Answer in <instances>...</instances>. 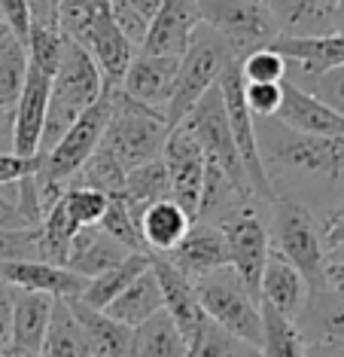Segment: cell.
<instances>
[{
	"label": "cell",
	"mask_w": 344,
	"mask_h": 357,
	"mask_svg": "<svg viewBox=\"0 0 344 357\" xmlns=\"http://www.w3.org/2000/svg\"><path fill=\"white\" fill-rule=\"evenodd\" d=\"M256 144L274 192L292 177L323 186L344 183V135L314 137L292 132L277 119H256Z\"/></svg>",
	"instance_id": "1"
},
{
	"label": "cell",
	"mask_w": 344,
	"mask_h": 357,
	"mask_svg": "<svg viewBox=\"0 0 344 357\" xmlns=\"http://www.w3.org/2000/svg\"><path fill=\"white\" fill-rule=\"evenodd\" d=\"M104 89L107 86H104V77L97 70V64L92 61V55L79 43L64 37V50L52 77V92H49L46 123H43V135H40L37 156H46L68 135V128L101 98Z\"/></svg>",
	"instance_id": "2"
},
{
	"label": "cell",
	"mask_w": 344,
	"mask_h": 357,
	"mask_svg": "<svg viewBox=\"0 0 344 357\" xmlns=\"http://www.w3.org/2000/svg\"><path fill=\"white\" fill-rule=\"evenodd\" d=\"M268 220H272V232H268L272 250L277 257H283L305 278L311 294L323 290L326 287V241L314 211L305 202L277 196Z\"/></svg>",
	"instance_id": "3"
},
{
	"label": "cell",
	"mask_w": 344,
	"mask_h": 357,
	"mask_svg": "<svg viewBox=\"0 0 344 357\" xmlns=\"http://www.w3.org/2000/svg\"><path fill=\"white\" fill-rule=\"evenodd\" d=\"M110 98H113V113L107 119V128H104L101 147L125 172L162 159V150H165V141L171 132L165 116L159 110H150L143 104L131 101L119 86L110 89Z\"/></svg>",
	"instance_id": "4"
},
{
	"label": "cell",
	"mask_w": 344,
	"mask_h": 357,
	"mask_svg": "<svg viewBox=\"0 0 344 357\" xmlns=\"http://www.w3.org/2000/svg\"><path fill=\"white\" fill-rule=\"evenodd\" d=\"M232 64H235V55L228 52V46L214 34V31L204 28V25L195 31L189 50L180 55L174 95H171V101L165 107L168 128H177L183 123L186 113L219 83V77H223Z\"/></svg>",
	"instance_id": "5"
},
{
	"label": "cell",
	"mask_w": 344,
	"mask_h": 357,
	"mask_svg": "<svg viewBox=\"0 0 344 357\" xmlns=\"http://www.w3.org/2000/svg\"><path fill=\"white\" fill-rule=\"evenodd\" d=\"M195 296H198L201 312L208 314L214 324H219L226 333H232L235 339L247 342L250 348L262 345V305L259 299L244 287V281L237 278L232 266L217 269L204 278L192 281Z\"/></svg>",
	"instance_id": "6"
},
{
	"label": "cell",
	"mask_w": 344,
	"mask_h": 357,
	"mask_svg": "<svg viewBox=\"0 0 344 357\" xmlns=\"http://www.w3.org/2000/svg\"><path fill=\"white\" fill-rule=\"evenodd\" d=\"M198 15L201 25L210 28L228 46L235 61L265 50L281 37L262 0H198Z\"/></svg>",
	"instance_id": "7"
},
{
	"label": "cell",
	"mask_w": 344,
	"mask_h": 357,
	"mask_svg": "<svg viewBox=\"0 0 344 357\" xmlns=\"http://www.w3.org/2000/svg\"><path fill=\"white\" fill-rule=\"evenodd\" d=\"M110 89H104V95L97 98L92 107H88L83 116L77 119L68 135L55 144L46 156H40V165H37V174L34 181L43 183V186H70V181L77 177V172L86 165V159L101 147V137H104V128H107V119L113 113V98H110Z\"/></svg>",
	"instance_id": "8"
},
{
	"label": "cell",
	"mask_w": 344,
	"mask_h": 357,
	"mask_svg": "<svg viewBox=\"0 0 344 357\" xmlns=\"http://www.w3.org/2000/svg\"><path fill=\"white\" fill-rule=\"evenodd\" d=\"M217 86H219V95H223L228 132H232L235 150H237V156H241V165H244V174H247L250 192L259 202H265V205H274L277 192H274L272 181H268L265 165H262V156H259L256 116H253L250 107H247V101H244V79H241V70H237V61L226 70L223 77H219Z\"/></svg>",
	"instance_id": "9"
},
{
	"label": "cell",
	"mask_w": 344,
	"mask_h": 357,
	"mask_svg": "<svg viewBox=\"0 0 344 357\" xmlns=\"http://www.w3.org/2000/svg\"><path fill=\"white\" fill-rule=\"evenodd\" d=\"M180 126L195 137V144L201 147L204 159H208L210 165H217L241 192L253 196L247 174H244V165H241V156H237V150H235L232 132H228L226 104H223V95H219V86L210 89V92L204 95L189 113H186V119Z\"/></svg>",
	"instance_id": "10"
},
{
	"label": "cell",
	"mask_w": 344,
	"mask_h": 357,
	"mask_svg": "<svg viewBox=\"0 0 344 357\" xmlns=\"http://www.w3.org/2000/svg\"><path fill=\"white\" fill-rule=\"evenodd\" d=\"M265 202L253 199L250 205H244L232 220H226L223 229L228 241V259L237 278L244 281V287L259 299V281L265 272L268 254H272V241H268V214L262 211Z\"/></svg>",
	"instance_id": "11"
},
{
	"label": "cell",
	"mask_w": 344,
	"mask_h": 357,
	"mask_svg": "<svg viewBox=\"0 0 344 357\" xmlns=\"http://www.w3.org/2000/svg\"><path fill=\"white\" fill-rule=\"evenodd\" d=\"M162 162L168 168V181H171V202H177L180 208L195 220L198 214V202H201V186H204V159L201 147L195 144V137L186 132L183 126L171 128L165 150H162Z\"/></svg>",
	"instance_id": "12"
},
{
	"label": "cell",
	"mask_w": 344,
	"mask_h": 357,
	"mask_svg": "<svg viewBox=\"0 0 344 357\" xmlns=\"http://www.w3.org/2000/svg\"><path fill=\"white\" fill-rule=\"evenodd\" d=\"M49 92H52V77L43 74L37 64L28 61V74H24L22 95L10 113V137H13V153L15 156H37L40 150V135L46 123V107H49Z\"/></svg>",
	"instance_id": "13"
},
{
	"label": "cell",
	"mask_w": 344,
	"mask_h": 357,
	"mask_svg": "<svg viewBox=\"0 0 344 357\" xmlns=\"http://www.w3.org/2000/svg\"><path fill=\"white\" fill-rule=\"evenodd\" d=\"M201 28L198 0H162L159 13L153 15L146 37L137 52L180 59L192 43V34Z\"/></svg>",
	"instance_id": "14"
},
{
	"label": "cell",
	"mask_w": 344,
	"mask_h": 357,
	"mask_svg": "<svg viewBox=\"0 0 344 357\" xmlns=\"http://www.w3.org/2000/svg\"><path fill=\"white\" fill-rule=\"evenodd\" d=\"M177 68H180V59L137 52L134 61L128 64L125 79L119 83V89L131 101L143 104V107H150V110H159L162 116H165V107H168L171 95H174Z\"/></svg>",
	"instance_id": "15"
},
{
	"label": "cell",
	"mask_w": 344,
	"mask_h": 357,
	"mask_svg": "<svg viewBox=\"0 0 344 357\" xmlns=\"http://www.w3.org/2000/svg\"><path fill=\"white\" fill-rule=\"evenodd\" d=\"M165 259L189 281H198L204 275L226 269V266L232 263V259H228V241H226L223 229H217V226H210V223H198V220L189 226L183 241H180Z\"/></svg>",
	"instance_id": "16"
},
{
	"label": "cell",
	"mask_w": 344,
	"mask_h": 357,
	"mask_svg": "<svg viewBox=\"0 0 344 357\" xmlns=\"http://www.w3.org/2000/svg\"><path fill=\"white\" fill-rule=\"evenodd\" d=\"M286 64L299 74L302 83L344 68V34H320V37H277L272 43Z\"/></svg>",
	"instance_id": "17"
},
{
	"label": "cell",
	"mask_w": 344,
	"mask_h": 357,
	"mask_svg": "<svg viewBox=\"0 0 344 357\" xmlns=\"http://www.w3.org/2000/svg\"><path fill=\"white\" fill-rule=\"evenodd\" d=\"M0 281L28 294H46L52 299H79L86 290V278L73 275L64 266H52L43 259H22V263H0Z\"/></svg>",
	"instance_id": "18"
},
{
	"label": "cell",
	"mask_w": 344,
	"mask_h": 357,
	"mask_svg": "<svg viewBox=\"0 0 344 357\" xmlns=\"http://www.w3.org/2000/svg\"><path fill=\"white\" fill-rule=\"evenodd\" d=\"M277 119L281 126L292 128L299 135H314V137H338L344 135V116L335 113L329 104H323L317 95L305 92L296 83H283V101L281 110H277Z\"/></svg>",
	"instance_id": "19"
},
{
	"label": "cell",
	"mask_w": 344,
	"mask_h": 357,
	"mask_svg": "<svg viewBox=\"0 0 344 357\" xmlns=\"http://www.w3.org/2000/svg\"><path fill=\"white\" fill-rule=\"evenodd\" d=\"M55 299L46 294H28V290H15L13 303V357H40L52 321Z\"/></svg>",
	"instance_id": "20"
},
{
	"label": "cell",
	"mask_w": 344,
	"mask_h": 357,
	"mask_svg": "<svg viewBox=\"0 0 344 357\" xmlns=\"http://www.w3.org/2000/svg\"><path fill=\"white\" fill-rule=\"evenodd\" d=\"M150 266H153L155 278H159L162 299H165V312L171 314V321L177 324V330L183 333L186 345H189V339L198 333L204 318H208L198 305L192 281L186 278V275H180L165 257H150Z\"/></svg>",
	"instance_id": "21"
},
{
	"label": "cell",
	"mask_w": 344,
	"mask_h": 357,
	"mask_svg": "<svg viewBox=\"0 0 344 357\" xmlns=\"http://www.w3.org/2000/svg\"><path fill=\"white\" fill-rule=\"evenodd\" d=\"M308 294L311 290H308L305 278H302L283 257H277L272 250L268 263H265V272H262V281H259V305L274 308L286 321H296L299 312L308 303Z\"/></svg>",
	"instance_id": "22"
},
{
	"label": "cell",
	"mask_w": 344,
	"mask_h": 357,
	"mask_svg": "<svg viewBox=\"0 0 344 357\" xmlns=\"http://www.w3.org/2000/svg\"><path fill=\"white\" fill-rule=\"evenodd\" d=\"M128 257H131V250L122 248L119 241H113L104 229L86 226V229H79L77 235H73L64 269H70L73 275H79V278L92 281V278H97V275L110 272L113 266L125 263Z\"/></svg>",
	"instance_id": "23"
},
{
	"label": "cell",
	"mask_w": 344,
	"mask_h": 357,
	"mask_svg": "<svg viewBox=\"0 0 344 357\" xmlns=\"http://www.w3.org/2000/svg\"><path fill=\"white\" fill-rule=\"evenodd\" d=\"M299 336L311 342H344V290H314L308 294L305 308L292 321Z\"/></svg>",
	"instance_id": "24"
},
{
	"label": "cell",
	"mask_w": 344,
	"mask_h": 357,
	"mask_svg": "<svg viewBox=\"0 0 344 357\" xmlns=\"http://www.w3.org/2000/svg\"><path fill=\"white\" fill-rule=\"evenodd\" d=\"M192 226V217L186 214L177 202H155L141 214V238H143V248L150 257H168L183 235L189 232Z\"/></svg>",
	"instance_id": "25"
},
{
	"label": "cell",
	"mask_w": 344,
	"mask_h": 357,
	"mask_svg": "<svg viewBox=\"0 0 344 357\" xmlns=\"http://www.w3.org/2000/svg\"><path fill=\"white\" fill-rule=\"evenodd\" d=\"M162 308H165V299H162L159 278H155V272L150 266V269L143 275H137L104 312H107L113 321H119V324H125L128 330H134V327H141L143 321H150L153 314H159Z\"/></svg>",
	"instance_id": "26"
},
{
	"label": "cell",
	"mask_w": 344,
	"mask_h": 357,
	"mask_svg": "<svg viewBox=\"0 0 344 357\" xmlns=\"http://www.w3.org/2000/svg\"><path fill=\"white\" fill-rule=\"evenodd\" d=\"M64 303H68L77 324L83 327L95 357H125L128 339H131V330L125 327V324L113 321L107 312H97V308L83 305L79 299H64Z\"/></svg>",
	"instance_id": "27"
},
{
	"label": "cell",
	"mask_w": 344,
	"mask_h": 357,
	"mask_svg": "<svg viewBox=\"0 0 344 357\" xmlns=\"http://www.w3.org/2000/svg\"><path fill=\"white\" fill-rule=\"evenodd\" d=\"M186 348L189 345H186L183 333L177 330L171 314L162 308L159 314H153L150 321L131 330L125 357H186Z\"/></svg>",
	"instance_id": "28"
},
{
	"label": "cell",
	"mask_w": 344,
	"mask_h": 357,
	"mask_svg": "<svg viewBox=\"0 0 344 357\" xmlns=\"http://www.w3.org/2000/svg\"><path fill=\"white\" fill-rule=\"evenodd\" d=\"M268 13H272L281 37H320L332 34L329 19L317 13L314 0H262Z\"/></svg>",
	"instance_id": "29"
},
{
	"label": "cell",
	"mask_w": 344,
	"mask_h": 357,
	"mask_svg": "<svg viewBox=\"0 0 344 357\" xmlns=\"http://www.w3.org/2000/svg\"><path fill=\"white\" fill-rule=\"evenodd\" d=\"M40 357H95L83 327L70 314L64 299H55L52 305V321H49V333Z\"/></svg>",
	"instance_id": "30"
},
{
	"label": "cell",
	"mask_w": 344,
	"mask_h": 357,
	"mask_svg": "<svg viewBox=\"0 0 344 357\" xmlns=\"http://www.w3.org/2000/svg\"><path fill=\"white\" fill-rule=\"evenodd\" d=\"M146 269H150V254H131L125 263L113 266L110 272H104V275H97V278L88 281L83 296H79V303L88 305V308H97V312H104V308H107L113 299H116L122 290H125L137 275H143Z\"/></svg>",
	"instance_id": "31"
},
{
	"label": "cell",
	"mask_w": 344,
	"mask_h": 357,
	"mask_svg": "<svg viewBox=\"0 0 344 357\" xmlns=\"http://www.w3.org/2000/svg\"><path fill=\"white\" fill-rule=\"evenodd\" d=\"M77 232H79V226L73 223L70 211L61 199L58 205H52L46 211L43 223L37 226L40 259H43V263H52V266H64L68 263V254H70V241Z\"/></svg>",
	"instance_id": "32"
},
{
	"label": "cell",
	"mask_w": 344,
	"mask_h": 357,
	"mask_svg": "<svg viewBox=\"0 0 344 357\" xmlns=\"http://www.w3.org/2000/svg\"><path fill=\"white\" fill-rule=\"evenodd\" d=\"M122 196L128 199V205L143 214L155 202L171 199V181H168V168L162 159L146 162V165H137L125 172V192Z\"/></svg>",
	"instance_id": "33"
},
{
	"label": "cell",
	"mask_w": 344,
	"mask_h": 357,
	"mask_svg": "<svg viewBox=\"0 0 344 357\" xmlns=\"http://www.w3.org/2000/svg\"><path fill=\"white\" fill-rule=\"evenodd\" d=\"M70 186H86V190L104 192L107 199L122 196V192H125V168H122L104 147H97L92 156L86 159V165L77 172Z\"/></svg>",
	"instance_id": "34"
},
{
	"label": "cell",
	"mask_w": 344,
	"mask_h": 357,
	"mask_svg": "<svg viewBox=\"0 0 344 357\" xmlns=\"http://www.w3.org/2000/svg\"><path fill=\"white\" fill-rule=\"evenodd\" d=\"M259 357H305V339L296 324L281 318L274 308L262 305V345Z\"/></svg>",
	"instance_id": "35"
},
{
	"label": "cell",
	"mask_w": 344,
	"mask_h": 357,
	"mask_svg": "<svg viewBox=\"0 0 344 357\" xmlns=\"http://www.w3.org/2000/svg\"><path fill=\"white\" fill-rule=\"evenodd\" d=\"M97 229H104L113 241H119L122 248H128L131 254H146L143 238H141V214L128 205L125 196H113L107 202V211H104Z\"/></svg>",
	"instance_id": "36"
},
{
	"label": "cell",
	"mask_w": 344,
	"mask_h": 357,
	"mask_svg": "<svg viewBox=\"0 0 344 357\" xmlns=\"http://www.w3.org/2000/svg\"><path fill=\"white\" fill-rule=\"evenodd\" d=\"M24 74H28V50L10 34L0 43V110L13 113L22 95Z\"/></svg>",
	"instance_id": "37"
},
{
	"label": "cell",
	"mask_w": 344,
	"mask_h": 357,
	"mask_svg": "<svg viewBox=\"0 0 344 357\" xmlns=\"http://www.w3.org/2000/svg\"><path fill=\"white\" fill-rule=\"evenodd\" d=\"M186 357H259V351L247 342H241V339H235L232 333H226L210 318H204L198 333L189 339Z\"/></svg>",
	"instance_id": "38"
},
{
	"label": "cell",
	"mask_w": 344,
	"mask_h": 357,
	"mask_svg": "<svg viewBox=\"0 0 344 357\" xmlns=\"http://www.w3.org/2000/svg\"><path fill=\"white\" fill-rule=\"evenodd\" d=\"M24 50H28L31 64H37L43 74L55 77V68H58L61 50H64V34H61L58 22H31Z\"/></svg>",
	"instance_id": "39"
},
{
	"label": "cell",
	"mask_w": 344,
	"mask_h": 357,
	"mask_svg": "<svg viewBox=\"0 0 344 357\" xmlns=\"http://www.w3.org/2000/svg\"><path fill=\"white\" fill-rule=\"evenodd\" d=\"M237 70H241L244 83H256V86H277V83H286V77H290V64L272 46L244 55L237 61Z\"/></svg>",
	"instance_id": "40"
},
{
	"label": "cell",
	"mask_w": 344,
	"mask_h": 357,
	"mask_svg": "<svg viewBox=\"0 0 344 357\" xmlns=\"http://www.w3.org/2000/svg\"><path fill=\"white\" fill-rule=\"evenodd\" d=\"M107 202L110 199L104 196V192L86 190V186H68V192H64V205H68L73 223H77L79 229L101 223L104 211H107Z\"/></svg>",
	"instance_id": "41"
},
{
	"label": "cell",
	"mask_w": 344,
	"mask_h": 357,
	"mask_svg": "<svg viewBox=\"0 0 344 357\" xmlns=\"http://www.w3.org/2000/svg\"><path fill=\"white\" fill-rule=\"evenodd\" d=\"M244 101H247V107L256 119H272V116H277V110H281L283 83H277V86L244 83Z\"/></svg>",
	"instance_id": "42"
},
{
	"label": "cell",
	"mask_w": 344,
	"mask_h": 357,
	"mask_svg": "<svg viewBox=\"0 0 344 357\" xmlns=\"http://www.w3.org/2000/svg\"><path fill=\"white\" fill-rule=\"evenodd\" d=\"M299 86H302V83H299ZM305 92L317 95V98H320L323 104H329L335 113H341V116H344V68H341V70H329V74L311 79Z\"/></svg>",
	"instance_id": "43"
},
{
	"label": "cell",
	"mask_w": 344,
	"mask_h": 357,
	"mask_svg": "<svg viewBox=\"0 0 344 357\" xmlns=\"http://www.w3.org/2000/svg\"><path fill=\"white\" fill-rule=\"evenodd\" d=\"M0 19L10 25L15 40L24 46L28 43V31H31V10L28 0H0Z\"/></svg>",
	"instance_id": "44"
},
{
	"label": "cell",
	"mask_w": 344,
	"mask_h": 357,
	"mask_svg": "<svg viewBox=\"0 0 344 357\" xmlns=\"http://www.w3.org/2000/svg\"><path fill=\"white\" fill-rule=\"evenodd\" d=\"M37 165H40V156H15V153H0V186H10L15 181L28 174H37Z\"/></svg>",
	"instance_id": "45"
},
{
	"label": "cell",
	"mask_w": 344,
	"mask_h": 357,
	"mask_svg": "<svg viewBox=\"0 0 344 357\" xmlns=\"http://www.w3.org/2000/svg\"><path fill=\"white\" fill-rule=\"evenodd\" d=\"M13 303H15V287L0 281V357H10L13 342Z\"/></svg>",
	"instance_id": "46"
},
{
	"label": "cell",
	"mask_w": 344,
	"mask_h": 357,
	"mask_svg": "<svg viewBox=\"0 0 344 357\" xmlns=\"http://www.w3.org/2000/svg\"><path fill=\"white\" fill-rule=\"evenodd\" d=\"M10 192L0 190V232H19V229H31L28 223H24V217L19 214V205H15L13 199V183L6 186Z\"/></svg>",
	"instance_id": "47"
},
{
	"label": "cell",
	"mask_w": 344,
	"mask_h": 357,
	"mask_svg": "<svg viewBox=\"0 0 344 357\" xmlns=\"http://www.w3.org/2000/svg\"><path fill=\"white\" fill-rule=\"evenodd\" d=\"M320 229H323V241H326V250L335 248L338 241L344 238V199L338 202L335 208L326 211V217L320 220Z\"/></svg>",
	"instance_id": "48"
},
{
	"label": "cell",
	"mask_w": 344,
	"mask_h": 357,
	"mask_svg": "<svg viewBox=\"0 0 344 357\" xmlns=\"http://www.w3.org/2000/svg\"><path fill=\"white\" fill-rule=\"evenodd\" d=\"M305 357H344V342H311L305 345Z\"/></svg>",
	"instance_id": "49"
},
{
	"label": "cell",
	"mask_w": 344,
	"mask_h": 357,
	"mask_svg": "<svg viewBox=\"0 0 344 357\" xmlns=\"http://www.w3.org/2000/svg\"><path fill=\"white\" fill-rule=\"evenodd\" d=\"M128 3H131V6H134V10H137V13H141V15H143V19H146V22H153V15H155V13H159L162 0H128Z\"/></svg>",
	"instance_id": "50"
},
{
	"label": "cell",
	"mask_w": 344,
	"mask_h": 357,
	"mask_svg": "<svg viewBox=\"0 0 344 357\" xmlns=\"http://www.w3.org/2000/svg\"><path fill=\"white\" fill-rule=\"evenodd\" d=\"M326 287L344 290V263L341 266H326Z\"/></svg>",
	"instance_id": "51"
},
{
	"label": "cell",
	"mask_w": 344,
	"mask_h": 357,
	"mask_svg": "<svg viewBox=\"0 0 344 357\" xmlns=\"http://www.w3.org/2000/svg\"><path fill=\"white\" fill-rule=\"evenodd\" d=\"M344 263V238L335 248L326 250V266H341Z\"/></svg>",
	"instance_id": "52"
},
{
	"label": "cell",
	"mask_w": 344,
	"mask_h": 357,
	"mask_svg": "<svg viewBox=\"0 0 344 357\" xmlns=\"http://www.w3.org/2000/svg\"><path fill=\"white\" fill-rule=\"evenodd\" d=\"M332 34H344V6H338V10L332 13Z\"/></svg>",
	"instance_id": "53"
},
{
	"label": "cell",
	"mask_w": 344,
	"mask_h": 357,
	"mask_svg": "<svg viewBox=\"0 0 344 357\" xmlns=\"http://www.w3.org/2000/svg\"><path fill=\"white\" fill-rule=\"evenodd\" d=\"M10 34H13V31H10V25H6V22H3V19H0V43H3V40H6V37H10Z\"/></svg>",
	"instance_id": "54"
},
{
	"label": "cell",
	"mask_w": 344,
	"mask_h": 357,
	"mask_svg": "<svg viewBox=\"0 0 344 357\" xmlns=\"http://www.w3.org/2000/svg\"><path fill=\"white\" fill-rule=\"evenodd\" d=\"M10 357H13V354H10Z\"/></svg>",
	"instance_id": "55"
}]
</instances>
